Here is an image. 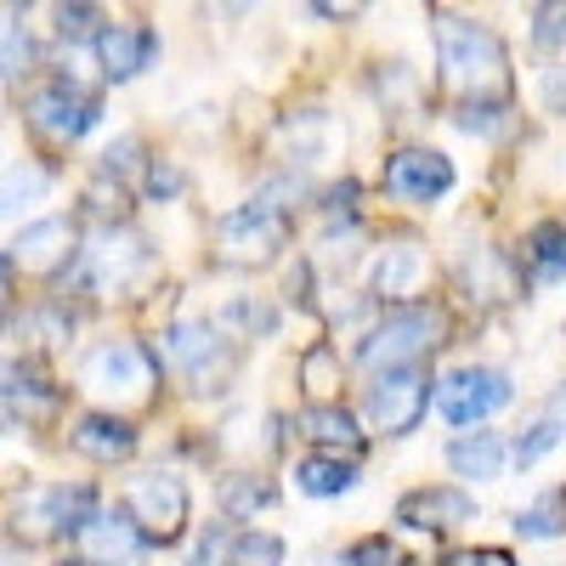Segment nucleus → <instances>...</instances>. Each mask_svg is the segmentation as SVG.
Returning <instances> with one entry per match:
<instances>
[{
  "label": "nucleus",
  "instance_id": "nucleus-1",
  "mask_svg": "<svg viewBox=\"0 0 566 566\" xmlns=\"http://www.w3.org/2000/svg\"><path fill=\"white\" fill-rule=\"evenodd\" d=\"M437 52H442V80L464 97V108H504V97H510V52L488 23L437 12Z\"/></svg>",
  "mask_w": 566,
  "mask_h": 566
},
{
  "label": "nucleus",
  "instance_id": "nucleus-2",
  "mask_svg": "<svg viewBox=\"0 0 566 566\" xmlns=\"http://www.w3.org/2000/svg\"><path fill=\"white\" fill-rule=\"evenodd\" d=\"M97 515V488L85 482H57V488H34L29 499H18L12 510V533L23 544H57V538H80V527Z\"/></svg>",
  "mask_w": 566,
  "mask_h": 566
},
{
  "label": "nucleus",
  "instance_id": "nucleus-3",
  "mask_svg": "<svg viewBox=\"0 0 566 566\" xmlns=\"http://www.w3.org/2000/svg\"><path fill=\"white\" fill-rule=\"evenodd\" d=\"M80 380H85V391H97L108 402H142V397H154V386H159V363H154L148 346H136V340H108V346H97L85 357Z\"/></svg>",
  "mask_w": 566,
  "mask_h": 566
},
{
  "label": "nucleus",
  "instance_id": "nucleus-4",
  "mask_svg": "<svg viewBox=\"0 0 566 566\" xmlns=\"http://www.w3.org/2000/svg\"><path fill=\"white\" fill-rule=\"evenodd\" d=\"M125 515L136 522V533L148 544H176L187 533V482L170 476V470H148V476L130 482Z\"/></svg>",
  "mask_w": 566,
  "mask_h": 566
},
{
  "label": "nucleus",
  "instance_id": "nucleus-5",
  "mask_svg": "<svg viewBox=\"0 0 566 566\" xmlns=\"http://www.w3.org/2000/svg\"><path fill=\"white\" fill-rule=\"evenodd\" d=\"M431 346H442V312L437 306H402L363 340V363L368 368H408Z\"/></svg>",
  "mask_w": 566,
  "mask_h": 566
},
{
  "label": "nucleus",
  "instance_id": "nucleus-6",
  "mask_svg": "<svg viewBox=\"0 0 566 566\" xmlns=\"http://www.w3.org/2000/svg\"><path fill=\"white\" fill-rule=\"evenodd\" d=\"M23 114H29V125L45 142H80L91 125L103 119V103L91 97V91L69 85V80H45V85H34L23 97Z\"/></svg>",
  "mask_w": 566,
  "mask_h": 566
},
{
  "label": "nucleus",
  "instance_id": "nucleus-7",
  "mask_svg": "<svg viewBox=\"0 0 566 566\" xmlns=\"http://www.w3.org/2000/svg\"><path fill=\"white\" fill-rule=\"evenodd\" d=\"M424 408H431V374H424L419 363L374 374V386H368V419L380 424L386 437H408L413 424L424 419Z\"/></svg>",
  "mask_w": 566,
  "mask_h": 566
},
{
  "label": "nucleus",
  "instance_id": "nucleus-8",
  "mask_svg": "<svg viewBox=\"0 0 566 566\" xmlns=\"http://www.w3.org/2000/svg\"><path fill=\"white\" fill-rule=\"evenodd\" d=\"M148 266H154L148 239H142V232H130V227L97 232V239H91V250H85V283H91L97 295H125Z\"/></svg>",
  "mask_w": 566,
  "mask_h": 566
},
{
  "label": "nucleus",
  "instance_id": "nucleus-9",
  "mask_svg": "<svg viewBox=\"0 0 566 566\" xmlns=\"http://www.w3.org/2000/svg\"><path fill=\"white\" fill-rule=\"evenodd\" d=\"M283 232H290L283 210L272 199H255V205L232 210L221 221V261H232V266H266L283 250Z\"/></svg>",
  "mask_w": 566,
  "mask_h": 566
},
{
  "label": "nucleus",
  "instance_id": "nucleus-10",
  "mask_svg": "<svg viewBox=\"0 0 566 566\" xmlns=\"http://www.w3.org/2000/svg\"><path fill=\"white\" fill-rule=\"evenodd\" d=\"M74 250H80V221L74 216H40L12 239V266L29 277H57V272H69Z\"/></svg>",
  "mask_w": 566,
  "mask_h": 566
},
{
  "label": "nucleus",
  "instance_id": "nucleus-11",
  "mask_svg": "<svg viewBox=\"0 0 566 566\" xmlns=\"http://www.w3.org/2000/svg\"><path fill=\"white\" fill-rule=\"evenodd\" d=\"M510 402V380L499 368H453L437 386V408L448 424H476L488 413H499Z\"/></svg>",
  "mask_w": 566,
  "mask_h": 566
},
{
  "label": "nucleus",
  "instance_id": "nucleus-12",
  "mask_svg": "<svg viewBox=\"0 0 566 566\" xmlns=\"http://www.w3.org/2000/svg\"><path fill=\"white\" fill-rule=\"evenodd\" d=\"M453 187V165L448 154H431V148H402L391 154L386 165V193L391 199H413V205H431Z\"/></svg>",
  "mask_w": 566,
  "mask_h": 566
},
{
  "label": "nucleus",
  "instance_id": "nucleus-13",
  "mask_svg": "<svg viewBox=\"0 0 566 566\" xmlns=\"http://www.w3.org/2000/svg\"><path fill=\"white\" fill-rule=\"evenodd\" d=\"M397 522L413 533H453L464 522H476V499L464 488H413L397 504Z\"/></svg>",
  "mask_w": 566,
  "mask_h": 566
},
{
  "label": "nucleus",
  "instance_id": "nucleus-14",
  "mask_svg": "<svg viewBox=\"0 0 566 566\" xmlns=\"http://www.w3.org/2000/svg\"><path fill=\"white\" fill-rule=\"evenodd\" d=\"M91 45H97V63L108 80H136L159 57V34L148 23H108V29H97Z\"/></svg>",
  "mask_w": 566,
  "mask_h": 566
},
{
  "label": "nucleus",
  "instance_id": "nucleus-15",
  "mask_svg": "<svg viewBox=\"0 0 566 566\" xmlns=\"http://www.w3.org/2000/svg\"><path fill=\"white\" fill-rule=\"evenodd\" d=\"M80 549L91 555V566H125V560H136L142 549H148V538L136 533V522L125 510H97L91 522L80 527Z\"/></svg>",
  "mask_w": 566,
  "mask_h": 566
},
{
  "label": "nucleus",
  "instance_id": "nucleus-16",
  "mask_svg": "<svg viewBox=\"0 0 566 566\" xmlns=\"http://www.w3.org/2000/svg\"><path fill=\"white\" fill-rule=\"evenodd\" d=\"M69 442H74L85 459L114 464V459H130V453H136V424L119 419V413H80L74 431H69Z\"/></svg>",
  "mask_w": 566,
  "mask_h": 566
},
{
  "label": "nucleus",
  "instance_id": "nucleus-17",
  "mask_svg": "<svg viewBox=\"0 0 566 566\" xmlns=\"http://www.w3.org/2000/svg\"><path fill=\"white\" fill-rule=\"evenodd\" d=\"M301 437H312L317 448H335V459H340V453H346V459L363 453L357 419H352L346 408H335V402H312V408L301 413Z\"/></svg>",
  "mask_w": 566,
  "mask_h": 566
},
{
  "label": "nucleus",
  "instance_id": "nucleus-18",
  "mask_svg": "<svg viewBox=\"0 0 566 566\" xmlns=\"http://www.w3.org/2000/svg\"><path fill=\"white\" fill-rule=\"evenodd\" d=\"M448 464L459 470V476H476V482L499 476V470H504V442H499V431H470V437H459V442L448 448Z\"/></svg>",
  "mask_w": 566,
  "mask_h": 566
},
{
  "label": "nucleus",
  "instance_id": "nucleus-19",
  "mask_svg": "<svg viewBox=\"0 0 566 566\" xmlns=\"http://www.w3.org/2000/svg\"><path fill=\"white\" fill-rule=\"evenodd\" d=\"M165 352H170V363H181L187 374H193V380H205V368L221 357V340H216L210 323H176Z\"/></svg>",
  "mask_w": 566,
  "mask_h": 566
},
{
  "label": "nucleus",
  "instance_id": "nucleus-20",
  "mask_svg": "<svg viewBox=\"0 0 566 566\" xmlns=\"http://www.w3.org/2000/svg\"><path fill=\"white\" fill-rule=\"evenodd\" d=\"M295 482H301V493H312V499H335V493H352L357 488V464L352 459H335V453H312V459H301L295 464Z\"/></svg>",
  "mask_w": 566,
  "mask_h": 566
},
{
  "label": "nucleus",
  "instance_id": "nucleus-21",
  "mask_svg": "<svg viewBox=\"0 0 566 566\" xmlns=\"http://www.w3.org/2000/svg\"><path fill=\"white\" fill-rule=\"evenodd\" d=\"M419 272H424V261H419V250H386V261L380 266H374V290H380V295H413V283H419Z\"/></svg>",
  "mask_w": 566,
  "mask_h": 566
},
{
  "label": "nucleus",
  "instance_id": "nucleus-22",
  "mask_svg": "<svg viewBox=\"0 0 566 566\" xmlns=\"http://www.w3.org/2000/svg\"><path fill=\"white\" fill-rule=\"evenodd\" d=\"M527 261L538 277H566V221H544L527 239Z\"/></svg>",
  "mask_w": 566,
  "mask_h": 566
},
{
  "label": "nucleus",
  "instance_id": "nucleus-23",
  "mask_svg": "<svg viewBox=\"0 0 566 566\" xmlns=\"http://www.w3.org/2000/svg\"><path fill=\"white\" fill-rule=\"evenodd\" d=\"M277 499V488L266 482V476H227L221 482V510L227 515H255V510H266Z\"/></svg>",
  "mask_w": 566,
  "mask_h": 566
},
{
  "label": "nucleus",
  "instance_id": "nucleus-24",
  "mask_svg": "<svg viewBox=\"0 0 566 566\" xmlns=\"http://www.w3.org/2000/svg\"><path fill=\"white\" fill-rule=\"evenodd\" d=\"M45 187H52V176L34 170V165H12V170H0V216H7L12 205H29L40 199Z\"/></svg>",
  "mask_w": 566,
  "mask_h": 566
},
{
  "label": "nucleus",
  "instance_id": "nucleus-25",
  "mask_svg": "<svg viewBox=\"0 0 566 566\" xmlns=\"http://www.w3.org/2000/svg\"><path fill=\"white\" fill-rule=\"evenodd\" d=\"M221 566H283V544L272 533H244V538H232Z\"/></svg>",
  "mask_w": 566,
  "mask_h": 566
},
{
  "label": "nucleus",
  "instance_id": "nucleus-26",
  "mask_svg": "<svg viewBox=\"0 0 566 566\" xmlns=\"http://www.w3.org/2000/svg\"><path fill=\"white\" fill-rule=\"evenodd\" d=\"M555 442H566V419H555V413H549V419H538V424H533V431H527L522 442H515V464H538Z\"/></svg>",
  "mask_w": 566,
  "mask_h": 566
},
{
  "label": "nucleus",
  "instance_id": "nucleus-27",
  "mask_svg": "<svg viewBox=\"0 0 566 566\" xmlns=\"http://www.w3.org/2000/svg\"><path fill=\"white\" fill-rule=\"evenodd\" d=\"M346 566H402V549L391 538H357L352 555H346Z\"/></svg>",
  "mask_w": 566,
  "mask_h": 566
},
{
  "label": "nucleus",
  "instance_id": "nucleus-28",
  "mask_svg": "<svg viewBox=\"0 0 566 566\" xmlns=\"http://www.w3.org/2000/svg\"><path fill=\"white\" fill-rule=\"evenodd\" d=\"M23 63H29L23 23H0V74H23Z\"/></svg>",
  "mask_w": 566,
  "mask_h": 566
},
{
  "label": "nucleus",
  "instance_id": "nucleus-29",
  "mask_svg": "<svg viewBox=\"0 0 566 566\" xmlns=\"http://www.w3.org/2000/svg\"><path fill=\"white\" fill-rule=\"evenodd\" d=\"M533 40L544 45V52H555V45H566V7H538Z\"/></svg>",
  "mask_w": 566,
  "mask_h": 566
},
{
  "label": "nucleus",
  "instance_id": "nucleus-30",
  "mask_svg": "<svg viewBox=\"0 0 566 566\" xmlns=\"http://www.w3.org/2000/svg\"><path fill=\"white\" fill-rule=\"evenodd\" d=\"M91 23H97V7H57V34L63 40H97V29H91Z\"/></svg>",
  "mask_w": 566,
  "mask_h": 566
},
{
  "label": "nucleus",
  "instance_id": "nucleus-31",
  "mask_svg": "<svg viewBox=\"0 0 566 566\" xmlns=\"http://www.w3.org/2000/svg\"><path fill=\"white\" fill-rule=\"evenodd\" d=\"M555 510H560V504H555V499H544V504H533V510H527V515H522V522H515V527H522L527 538H555V533H560Z\"/></svg>",
  "mask_w": 566,
  "mask_h": 566
},
{
  "label": "nucleus",
  "instance_id": "nucleus-32",
  "mask_svg": "<svg viewBox=\"0 0 566 566\" xmlns=\"http://www.w3.org/2000/svg\"><path fill=\"white\" fill-rule=\"evenodd\" d=\"M442 566H515L504 549H453Z\"/></svg>",
  "mask_w": 566,
  "mask_h": 566
},
{
  "label": "nucleus",
  "instance_id": "nucleus-33",
  "mask_svg": "<svg viewBox=\"0 0 566 566\" xmlns=\"http://www.w3.org/2000/svg\"><path fill=\"white\" fill-rule=\"evenodd\" d=\"M227 317H232V323H244V328H255V335H266V328H272V312H266V306H250V301H239Z\"/></svg>",
  "mask_w": 566,
  "mask_h": 566
},
{
  "label": "nucleus",
  "instance_id": "nucleus-34",
  "mask_svg": "<svg viewBox=\"0 0 566 566\" xmlns=\"http://www.w3.org/2000/svg\"><path fill=\"white\" fill-rule=\"evenodd\" d=\"M544 103H549L555 114H566V63L544 74Z\"/></svg>",
  "mask_w": 566,
  "mask_h": 566
},
{
  "label": "nucleus",
  "instance_id": "nucleus-35",
  "mask_svg": "<svg viewBox=\"0 0 566 566\" xmlns=\"http://www.w3.org/2000/svg\"><path fill=\"white\" fill-rule=\"evenodd\" d=\"M176 187H181V176H176L170 165H154V170H148V193H154V199H165V193H176Z\"/></svg>",
  "mask_w": 566,
  "mask_h": 566
},
{
  "label": "nucleus",
  "instance_id": "nucleus-36",
  "mask_svg": "<svg viewBox=\"0 0 566 566\" xmlns=\"http://www.w3.org/2000/svg\"><path fill=\"white\" fill-rule=\"evenodd\" d=\"M18 374H23V357L0 346V391H12V386H18Z\"/></svg>",
  "mask_w": 566,
  "mask_h": 566
},
{
  "label": "nucleus",
  "instance_id": "nucleus-37",
  "mask_svg": "<svg viewBox=\"0 0 566 566\" xmlns=\"http://www.w3.org/2000/svg\"><path fill=\"white\" fill-rule=\"evenodd\" d=\"M216 544H221V527H216V533H210V538L193 549V566H216Z\"/></svg>",
  "mask_w": 566,
  "mask_h": 566
},
{
  "label": "nucleus",
  "instance_id": "nucleus-38",
  "mask_svg": "<svg viewBox=\"0 0 566 566\" xmlns=\"http://www.w3.org/2000/svg\"><path fill=\"white\" fill-rule=\"evenodd\" d=\"M12 306V277H7V261H0V312Z\"/></svg>",
  "mask_w": 566,
  "mask_h": 566
},
{
  "label": "nucleus",
  "instance_id": "nucleus-39",
  "mask_svg": "<svg viewBox=\"0 0 566 566\" xmlns=\"http://www.w3.org/2000/svg\"><path fill=\"white\" fill-rule=\"evenodd\" d=\"M555 504H560V510H566V488H560V499H555Z\"/></svg>",
  "mask_w": 566,
  "mask_h": 566
},
{
  "label": "nucleus",
  "instance_id": "nucleus-40",
  "mask_svg": "<svg viewBox=\"0 0 566 566\" xmlns=\"http://www.w3.org/2000/svg\"><path fill=\"white\" fill-rule=\"evenodd\" d=\"M63 566H91V560H63Z\"/></svg>",
  "mask_w": 566,
  "mask_h": 566
},
{
  "label": "nucleus",
  "instance_id": "nucleus-41",
  "mask_svg": "<svg viewBox=\"0 0 566 566\" xmlns=\"http://www.w3.org/2000/svg\"><path fill=\"white\" fill-rule=\"evenodd\" d=\"M323 566H335V560H323Z\"/></svg>",
  "mask_w": 566,
  "mask_h": 566
}]
</instances>
